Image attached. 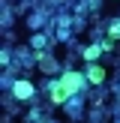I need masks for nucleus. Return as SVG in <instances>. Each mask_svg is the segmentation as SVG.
<instances>
[{"label":"nucleus","mask_w":120,"mask_h":123,"mask_svg":"<svg viewBox=\"0 0 120 123\" xmlns=\"http://www.w3.org/2000/svg\"><path fill=\"white\" fill-rule=\"evenodd\" d=\"M87 78L93 84H102L105 81V69H102V66H87Z\"/></svg>","instance_id":"nucleus-1"},{"label":"nucleus","mask_w":120,"mask_h":123,"mask_svg":"<svg viewBox=\"0 0 120 123\" xmlns=\"http://www.w3.org/2000/svg\"><path fill=\"white\" fill-rule=\"evenodd\" d=\"M66 96H69V90H66L63 84H54V87H51V102L60 105V102H66Z\"/></svg>","instance_id":"nucleus-2"},{"label":"nucleus","mask_w":120,"mask_h":123,"mask_svg":"<svg viewBox=\"0 0 120 123\" xmlns=\"http://www.w3.org/2000/svg\"><path fill=\"white\" fill-rule=\"evenodd\" d=\"M60 84H63V87H66V90L72 93V90H75L78 84H81V78H78L75 72H69V75H63V78H60Z\"/></svg>","instance_id":"nucleus-3"},{"label":"nucleus","mask_w":120,"mask_h":123,"mask_svg":"<svg viewBox=\"0 0 120 123\" xmlns=\"http://www.w3.org/2000/svg\"><path fill=\"white\" fill-rule=\"evenodd\" d=\"M99 51H102V48H96V45H90V48H84V60H96V57H99Z\"/></svg>","instance_id":"nucleus-4"},{"label":"nucleus","mask_w":120,"mask_h":123,"mask_svg":"<svg viewBox=\"0 0 120 123\" xmlns=\"http://www.w3.org/2000/svg\"><path fill=\"white\" fill-rule=\"evenodd\" d=\"M18 96H30V87H27V84H18Z\"/></svg>","instance_id":"nucleus-5"}]
</instances>
